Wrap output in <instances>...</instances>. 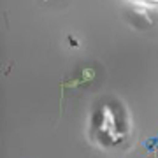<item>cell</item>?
Listing matches in <instances>:
<instances>
[{
  "label": "cell",
  "instance_id": "1",
  "mask_svg": "<svg viewBox=\"0 0 158 158\" xmlns=\"http://www.w3.org/2000/svg\"><path fill=\"white\" fill-rule=\"evenodd\" d=\"M144 148H146L148 151H156L158 149V134L155 137H151V139H148L144 142Z\"/></svg>",
  "mask_w": 158,
  "mask_h": 158
},
{
  "label": "cell",
  "instance_id": "3",
  "mask_svg": "<svg viewBox=\"0 0 158 158\" xmlns=\"http://www.w3.org/2000/svg\"><path fill=\"white\" fill-rule=\"evenodd\" d=\"M46 2H55V0H46Z\"/></svg>",
  "mask_w": 158,
  "mask_h": 158
},
{
  "label": "cell",
  "instance_id": "2",
  "mask_svg": "<svg viewBox=\"0 0 158 158\" xmlns=\"http://www.w3.org/2000/svg\"><path fill=\"white\" fill-rule=\"evenodd\" d=\"M67 40H69V44L72 46V48H77V46H79V42H77L76 39H74L72 35H69V37H67Z\"/></svg>",
  "mask_w": 158,
  "mask_h": 158
}]
</instances>
